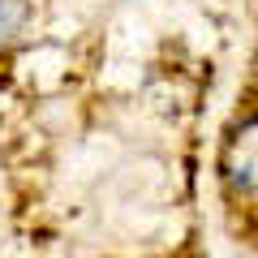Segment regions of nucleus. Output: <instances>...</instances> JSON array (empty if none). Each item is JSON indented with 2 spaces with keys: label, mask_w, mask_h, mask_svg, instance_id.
Segmentation results:
<instances>
[{
  "label": "nucleus",
  "mask_w": 258,
  "mask_h": 258,
  "mask_svg": "<svg viewBox=\"0 0 258 258\" xmlns=\"http://www.w3.org/2000/svg\"><path fill=\"white\" fill-rule=\"evenodd\" d=\"M26 22H30V5L26 0H0V47L13 43Z\"/></svg>",
  "instance_id": "nucleus-2"
},
{
  "label": "nucleus",
  "mask_w": 258,
  "mask_h": 258,
  "mask_svg": "<svg viewBox=\"0 0 258 258\" xmlns=\"http://www.w3.org/2000/svg\"><path fill=\"white\" fill-rule=\"evenodd\" d=\"M220 172L232 189L241 194H258V116L241 120L224 138V151H220Z\"/></svg>",
  "instance_id": "nucleus-1"
}]
</instances>
